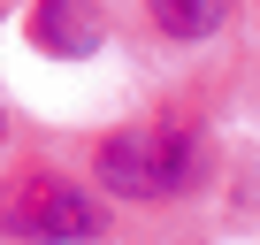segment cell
<instances>
[{"label": "cell", "mask_w": 260, "mask_h": 245, "mask_svg": "<svg viewBox=\"0 0 260 245\" xmlns=\"http://www.w3.org/2000/svg\"><path fill=\"white\" fill-rule=\"evenodd\" d=\"M31 39L46 54H92L100 46V16H92V0H39Z\"/></svg>", "instance_id": "3957f363"}, {"label": "cell", "mask_w": 260, "mask_h": 245, "mask_svg": "<svg viewBox=\"0 0 260 245\" xmlns=\"http://www.w3.org/2000/svg\"><path fill=\"white\" fill-rule=\"evenodd\" d=\"M199 169V138L184 122H130L100 146V184L122 199H176Z\"/></svg>", "instance_id": "6da1fadb"}, {"label": "cell", "mask_w": 260, "mask_h": 245, "mask_svg": "<svg viewBox=\"0 0 260 245\" xmlns=\"http://www.w3.org/2000/svg\"><path fill=\"white\" fill-rule=\"evenodd\" d=\"M0 230H8V237H31V245H84V237H100V230H107V215H100V199H92L84 184L31 176V184H23V199L0 207Z\"/></svg>", "instance_id": "7a4b0ae2"}, {"label": "cell", "mask_w": 260, "mask_h": 245, "mask_svg": "<svg viewBox=\"0 0 260 245\" xmlns=\"http://www.w3.org/2000/svg\"><path fill=\"white\" fill-rule=\"evenodd\" d=\"M153 23L169 39H207L230 23V0H153Z\"/></svg>", "instance_id": "277c9868"}]
</instances>
